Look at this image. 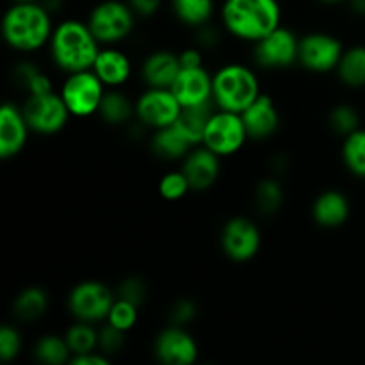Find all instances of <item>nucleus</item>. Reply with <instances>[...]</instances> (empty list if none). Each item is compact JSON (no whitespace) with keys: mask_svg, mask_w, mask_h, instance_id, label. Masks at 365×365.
Instances as JSON below:
<instances>
[{"mask_svg":"<svg viewBox=\"0 0 365 365\" xmlns=\"http://www.w3.org/2000/svg\"><path fill=\"white\" fill-rule=\"evenodd\" d=\"M344 46L337 38L324 32H310L299 38L298 63L314 73H327L337 70Z\"/></svg>","mask_w":365,"mask_h":365,"instance_id":"11","label":"nucleus"},{"mask_svg":"<svg viewBox=\"0 0 365 365\" xmlns=\"http://www.w3.org/2000/svg\"><path fill=\"white\" fill-rule=\"evenodd\" d=\"M341 77L342 84L349 88H364L365 86V46L356 45L344 50L335 70Z\"/></svg>","mask_w":365,"mask_h":365,"instance_id":"24","label":"nucleus"},{"mask_svg":"<svg viewBox=\"0 0 365 365\" xmlns=\"http://www.w3.org/2000/svg\"><path fill=\"white\" fill-rule=\"evenodd\" d=\"M182 171L187 177L191 189L195 191L209 189L220 177V155L203 145L200 148H192L184 157Z\"/></svg>","mask_w":365,"mask_h":365,"instance_id":"18","label":"nucleus"},{"mask_svg":"<svg viewBox=\"0 0 365 365\" xmlns=\"http://www.w3.org/2000/svg\"><path fill=\"white\" fill-rule=\"evenodd\" d=\"M106 88L107 86L93 70L73 71L68 73V78L61 88V96L71 116L86 118L98 113Z\"/></svg>","mask_w":365,"mask_h":365,"instance_id":"5","label":"nucleus"},{"mask_svg":"<svg viewBox=\"0 0 365 365\" xmlns=\"http://www.w3.org/2000/svg\"><path fill=\"white\" fill-rule=\"evenodd\" d=\"M312 214L319 227L337 228L348 220L349 202L344 192L330 189V191H324L317 196L312 207Z\"/></svg>","mask_w":365,"mask_h":365,"instance_id":"21","label":"nucleus"},{"mask_svg":"<svg viewBox=\"0 0 365 365\" xmlns=\"http://www.w3.org/2000/svg\"><path fill=\"white\" fill-rule=\"evenodd\" d=\"M171 6L175 16L189 27L207 25L214 13V0H171Z\"/></svg>","mask_w":365,"mask_h":365,"instance_id":"26","label":"nucleus"},{"mask_svg":"<svg viewBox=\"0 0 365 365\" xmlns=\"http://www.w3.org/2000/svg\"><path fill=\"white\" fill-rule=\"evenodd\" d=\"M31 130L25 121L24 113L14 103H4L0 110V157L9 159L27 143V132Z\"/></svg>","mask_w":365,"mask_h":365,"instance_id":"17","label":"nucleus"},{"mask_svg":"<svg viewBox=\"0 0 365 365\" xmlns=\"http://www.w3.org/2000/svg\"><path fill=\"white\" fill-rule=\"evenodd\" d=\"M21 113H24L31 130L45 135L59 132L70 118V110H68L63 96L56 91L29 95L21 107Z\"/></svg>","mask_w":365,"mask_h":365,"instance_id":"8","label":"nucleus"},{"mask_svg":"<svg viewBox=\"0 0 365 365\" xmlns=\"http://www.w3.org/2000/svg\"><path fill=\"white\" fill-rule=\"evenodd\" d=\"M282 202H284V191L278 180L274 178H264L259 182L255 189V203L259 210L266 216L274 214L280 209Z\"/></svg>","mask_w":365,"mask_h":365,"instance_id":"31","label":"nucleus"},{"mask_svg":"<svg viewBox=\"0 0 365 365\" xmlns=\"http://www.w3.org/2000/svg\"><path fill=\"white\" fill-rule=\"evenodd\" d=\"M189 189H191V184H189L187 177L182 170L166 173L159 182L160 196L164 200H170V202H177V200L184 198Z\"/></svg>","mask_w":365,"mask_h":365,"instance_id":"35","label":"nucleus"},{"mask_svg":"<svg viewBox=\"0 0 365 365\" xmlns=\"http://www.w3.org/2000/svg\"><path fill=\"white\" fill-rule=\"evenodd\" d=\"M34 355L43 364L61 365L70 362L71 349L64 337H59V335H45L36 344Z\"/></svg>","mask_w":365,"mask_h":365,"instance_id":"29","label":"nucleus"},{"mask_svg":"<svg viewBox=\"0 0 365 365\" xmlns=\"http://www.w3.org/2000/svg\"><path fill=\"white\" fill-rule=\"evenodd\" d=\"M114 299L116 298L107 285L89 280L75 285L68 298V309L77 321L95 323L107 319Z\"/></svg>","mask_w":365,"mask_h":365,"instance_id":"9","label":"nucleus"},{"mask_svg":"<svg viewBox=\"0 0 365 365\" xmlns=\"http://www.w3.org/2000/svg\"><path fill=\"white\" fill-rule=\"evenodd\" d=\"M248 139L242 116L230 110H214L203 132L202 145L212 150L216 155H234Z\"/></svg>","mask_w":365,"mask_h":365,"instance_id":"7","label":"nucleus"},{"mask_svg":"<svg viewBox=\"0 0 365 365\" xmlns=\"http://www.w3.org/2000/svg\"><path fill=\"white\" fill-rule=\"evenodd\" d=\"M328 120H330V127L334 128L335 134L344 135V138L355 132L356 128H360L359 110L353 106H348V103H341V106L334 107Z\"/></svg>","mask_w":365,"mask_h":365,"instance_id":"33","label":"nucleus"},{"mask_svg":"<svg viewBox=\"0 0 365 365\" xmlns=\"http://www.w3.org/2000/svg\"><path fill=\"white\" fill-rule=\"evenodd\" d=\"M139 307L134 303L127 302V299L116 298L114 299L113 307L109 310V316H107V323L113 324V327L120 328V330L128 331L134 328V324L138 323V312Z\"/></svg>","mask_w":365,"mask_h":365,"instance_id":"34","label":"nucleus"},{"mask_svg":"<svg viewBox=\"0 0 365 365\" xmlns=\"http://www.w3.org/2000/svg\"><path fill=\"white\" fill-rule=\"evenodd\" d=\"M221 18L230 34L257 43L280 27L278 0H225Z\"/></svg>","mask_w":365,"mask_h":365,"instance_id":"2","label":"nucleus"},{"mask_svg":"<svg viewBox=\"0 0 365 365\" xmlns=\"http://www.w3.org/2000/svg\"><path fill=\"white\" fill-rule=\"evenodd\" d=\"M107 88H120L132 73V63L128 56L116 48H103L96 56L91 68Z\"/></svg>","mask_w":365,"mask_h":365,"instance_id":"20","label":"nucleus"},{"mask_svg":"<svg viewBox=\"0 0 365 365\" xmlns=\"http://www.w3.org/2000/svg\"><path fill=\"white\" fill-rule=\"evenodd\" d=\"M4 39L20 52H32L50 43L52 21L50 11L41 2L13 4L2 21Z\"/></svg>","mask_w":365,"mask_h":365,"instance_id":"3","label":"nucleus"},{"mask_svg":"<svg viewBox=\"0 0 365 365\" xmlns=\"http://www.w3.org/2000/svg\"><path fill=\"white\" fill-rule=\"evenodd\" d=\"M155 355L166 365H191L198 359V346L184 328L173 324L157 337Z\"/></svg>","mask_w":365,"mask_h":365,"instance_id":"15","label":"nucleus"},{"mask_svg":"<svg viewBox=\"0 0 365 365\" xmlns=\"http://www.w3.org/2000/svg\"><path fill=\"white\" fill-rule=\"evenodd\" d=\"M214 103H207V106H196V107H182L180 114H178L175 127L187 138V141L192 146L200 145L203 139V132H205L207 123H209L210 116H212Z\"/></svg>","mask_w":365,"mask_h":365,"instance_id":"22","label":"nucleus"},{"mask_svg":"<svg viewBox=\"0 0 365 365\" xmlns=\"http://www.w3.org/2000/svg\"><path fill=\"white\" fill-rule=\"evenodd\" d=\"M342 159L355 177L365 178V128H356L355 132L346 135Z\"/></svg>","mask_w":365,"mask_h":365,"instance_id":"28","label":"nucleus"},{"mask_svg":"<svg viewBox=\"0 0 365 365\" xmlns=\"http://www.w3.org/2000/svg\"><path fill=\"white\" fill-rule=\"evenodd\" d=\"M14 314L21 321H36L46 312L48 298L46 292L39 287H27L14 299Z\"/></svg>","mask_w":365,"mask_h":365,"instance_id":"27","label":"nucleus"},{"mask_svg":"<svg viewBox=\"0 0 365 365\" xmlns=\"http://www.w3.org/2000/svg\"><path fill=\"white\" fill-rule=\"evenodd\" d=\"M180 70L182 64L178 53L170 52V50H157L146 57L141 71L148 88L171 89Z\"/></svg>","mask_w":365,"mask_h":365,"instance_id":"19","label":"nucleus"},{"mask_svg":"<svg viewBox=\"0 0 365 365\" xmlns=\"http://www.w3.org/2000/svg\"><path fill=\"white\" fill-rule=\"evenodd\" d=\"M245 121L248 138L252 139H266L277 132L280 125V114H278L274 100L269 95L260 93L248 107L241 113Z\"/></svg>","mask_w":365,"mask_h":365,"instance_id":"16","label":"nucleus"},{"mask_svg":"<svg viewBox=\"0 0 365 365\" xmlns=\"http://www.w3.org/2000/svg\"><path fill=\"white\" fill-rule=\"evenodd\" d=\"M125 334L127 331L107 323L98 331V349L103 355H114V353L121 351L125 346Z\"/></svg>","mask_w":365,"mask_h":365,"instance_id":"36","label":"nucleus"},{"mask_svg":"<svg viewBox=\"0 0 365 365\" xmlns=\"http://www.w3.org/2000/svg\"><path fill=\"white\" fill-rule=\"evenodd\" d=\"M200 43H202L203 46H212L217 43V32L212 31L210 27H207V25H202L200 27Z\"/></svg>","mask_w":365,"mask_h":365,"instance_id":"43","label":"nucleus"},{"mask_svg":"<svg viewBox=\"0 0 365 365\" xmlns=\"http://www.w3.org/2000/svg\"><path fill=\"white\" fill-rule=\"evenodd\" d=\"M134 16L135 13L128 4L106 0L91 11L88 25L100 45H113L130 34L134 29Z\"/></svg>","mask_w":365,"mask_h":365,"instance_id":"6","label":"nucleus"},{"mask_svg":"<svg viewBox=\"0 0 365 365\" xmlns=\"http://www.w3.org/2000/svg\"><path fill=\"white\" fill-rule=\"evenodd\" d=\"M180 110V102L173 95V91L166 88H148L135 102L138 120L155 130L173 125Z\"/></svg>","mask_w":365,"mask_h":365,"instance_id":"12","label":"nucleus"},{"mask_svg":"<svg viewBox=\"0 0 365 365\" xmlns=\"http://www.w3.org/2000/svg\"><path fill=\"white\" fill-rule=\"evenodd\" d=\"M178 59H180L182 68H198L202 66L203 63L202 52H200L198 48L182 50V52L178 53Z\"/></svg>","mask_w":365,"mask_h":365,"instance_id":"42","label":"nucleus"},{"mask_svg":"<svg viewBox=\"0 0 365 365\" xmlns=\"http://www.w3.org/2000/svg\"><path fill=\"white\" fill-rule=\"evenodd\" d=\"M98 52L100 41L84 21L64 20L53 29L50 53L53 63L66 73L91 70Z\"/></svg>","mask_w":365,"mask_h":365,"instance_id":"1","label":"nucleus"},{"mask_svg":"<svg viewBox=\"0 0 365 365\" xmlns=\"http://www.w3.org/2000/svg\"><path fill=\"white\" fill-rule=\"evenodd\" d=\"M299 56V38L285 27H277L273 32L264 36L255 43L253 57L255 63L262 68L278 70L287 68L298 61Z\"/></svg>","mask_w":365,"mask_h":365,"instance_id":"10","label":"nucleus"},{"mask_svg":"<svg viewBox=\"0 0 365 365\" xmlns=\"http://www.w3.org/2000/svg\"><path fill=\"white\" fill-rule=\"evenodd\" d=\"M195 146L175 125L155 130L152 138V150L163 159H184Z\"/></svg>","mask_w":365,"mask_h":365,"instance_id":"23","label":"nucleus"},{"mask_svg":"<svg viewBox=\"0 0 365 365\" xmlns=\"http://www.w3.org/2000/svg\"><path fill=\"white\" fill-rule=\"evenodd\" d=\"M64 339L70 346L71 356L84 355V353L98 349V331L91 327V323H86V321H78L73 327L68 328Z\"/></svg>","mask_w":365,"mask_h":365,"instance_id":"30","label":"nucleus"},{"mask_svg":"<svg viewBox=\"0 0 365 365\" xmlns=\"http://www.w3.org/2000/svg\"><path fill=\"white\" fill-rule=\"evenodd\" d=\"M70 364L73 365H107L109 364V359L103 353H84V355H75L71 356Z\"/></svg>","mask_w":365,"mask_h":365,"instance_id":"41","label":"nucleus"},{"mask_svg":"<svg viewBox=\"0 0 365 365\" xmlns=\"http://www.w3.org/2000/svg\"><path fill=\"white\" fill-rule=\"evenodd\" d=\"M349 6H351L353 13H356L359 16H365V0H348Z\"/></svg>","mask_w":365,"mask_h":365,"instance_id":"44","label":"nucleus"},{"mask_svg":"<svg viewBox=\"0 0 365 365\" xmlns=\"http://www.w3.org/2000/svg\"><path fill=\"white\" fill-rule=\"evenodd\" d=\"M16 78L21 86L29 91V95H39V93H48L53 91L52 82L46 77L45 73L38 70L34 64H20L16 68Z\"/></svg>","mask_w":365,"mask_h":365,"instance_id":"32","label":"nucleus"},{"mask_svg":"<svg viewBox=\"0 0 365 365\" xmlns=\"http://www.w3.org/2000/svg\"><path fill=\"white\" fill-rule=\"evenodd\" d=\"M128 6L139 16H153L159 11L160 0H128Z\"/></svg>","mask_w":365,"mask_h":365,"instance_id":"40","label":"nucleus"},{"mask_svg":"<svg viewBox=\"0 0 365 365\" xmlns=\"http://www.w3.org/2000/svg\"><path fill=\"white\" fill-rule=\"evenodd\" d=\"M223 252L235 262L253 259L260 248V230L248 217H232L225 223L221 232Z\"/></svg>","mask_w":365,"mask_h":365,"instance_id":"13","label":"nucleus"},{"mask_svg":"<svg viewBox=\"0 0 365 365\" xmlns=\"http://www.w3.org/2000/svg\"><path fill=\"white\" fill-rule=\"evenodd\" d=\"M171 321L177 327H184L185 323L192 319L196 316V305L189 299H180L178 303H175V307L171 309Z\"/></svg>","mask_w":365,"mask_h":365,"instance_id":"39","label":"nucleus"},{"mask_svg":"<svg viewBox=\"0 0 365 365\" xmlns=\"http://www.w3.org/2000/svg\"><path fill=\"white\" fill-rule=\"evenodd\" d=\"M259 95V78L248 66L227 64L212 77V100L216 109L241 114Z\"/></svg>","mask_w":365,"mask_h":365,"instance_id":"4","label":"nucleus"},{"mask_svg":"<svg viewBox=\"0 0 365 365\" xmlns=\"http://www.w3.org/2000/svg\"><path fill=\"white\" fill-rule=\"evenodd\" d=\"M145 296H146V287L143 284L141 278H127L123 280V284L118 287V294L116 298L121 299H127V302L134 303V305H141L145 302Z\"/></svg>","mask_w":365,"mask_h":365,"instance_id":"38","label":"nucleus"},{"mask_svg":"<svg viewBox=\"0 0 365 365\" xmlns=\"http://www.w3.org/2000/svg\"><path fill=\"white\" fill-rule=\"evenodd\" d=\"M21 349V339L16 328L2 327L0 330V359L4 362H11L16 359Z\"/></svg>","mask_w":365,"mask_h":365,"instance_id":"37","label":"nucleus"},{"mask_svg":"<svg viewBox=\"0 0 365 365\" xmlns=\"http://www.w3.org/2000/svg\"><path fill=\"white\" fill-rule=\"evenodd\" d=\"M321 2H324V4H341V2H346V0H321Z\"/></svg>","mask_w":365,"mask_h":365,"instance_id":"45","label":"nucleus"},{"mask_svg":"<svg viewBox=\"0 0 365 365\" xmlns=\"http://www.w3.org/2000/svg\"><path fill=\"white\" fill-rule=\"evenodd\" d=\"M14 4H21V2H39V0H13Z\"/></svg>","mask_w":365,"mask_h":365,"instance_id":"46","label":"nucleus"},{"mask_svg":"<svg viewBox=\"0 0 365 365\" xmlns=\"http://www.w3.org/2000/svg\"><path fill=\"white\" fill-rule=\"evenodd\" d=\"M171 91L177 96L182 107H196L214 103L212 100V77L203 66L182 68L175 78Z\"/></svg>","mask_w":365,"mask_h":365,"instance_id":"14","label":"nucleus"},{"mask_svg":"<svg viewBox=\"0 0 365 365\" xmlns=\"http://www.w3.org/2000/svg\"><path fill=\"white\" fill-rule=\"evenodd\" d=\"M98 113L107 123L123 125L135 114V103H132L125 93L116 91L114 88V91H106Z\"/></svg>","mask_w":365,"mask_h":365,"instance_id":"25","label":"nucleus"}]
</instances>
